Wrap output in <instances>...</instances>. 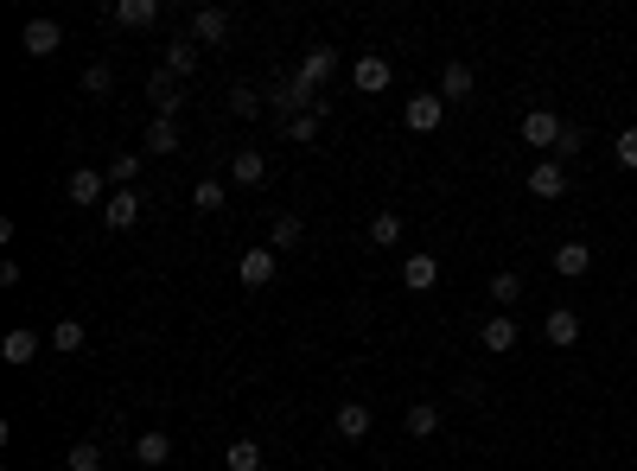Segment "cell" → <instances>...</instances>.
<instances>
[{"instance_id": "1", "label": "cell", "mask_w": 637, "mask_h": 471, "mask_svg": "<svg viewBox=\"0 0 637 471\" xmlns=\"http://www.w3.org/2000/svg\"><path fill=\"white\" fill-rule=\"evenodd\" d=\"M402 121H408L415 134H434L440 121H446V102H440V90H421V96H408V102H402Z\"/></svg>"}, {"instance_id": "2", "label": "cell", "mask_w": 637, "mask_h": 471, "mask_svg": "<svg viewBox=\"0 0 637 471\" xmlns=\"http://www.w3.org/2000/svg\"><path fill=\"white\" fill-rule=\"evenodd\" d=\"M351 83H357L364 96H383V90H389V58H383V51H364V58L351 64Z\"/></svg>"}, {"instance_id": "3", "label": "cell", "mask_w": 637, "mask_h": 471, "mask_svg": "<svg viewBox=\"0 0 637 471\" xmlns=\"http://www.w3.org/2000/svg\"><path fill=\"white\" fill-rule=\"evenodd\" d=\"M561 128H567V121L555 109H529L523 115V141L529 147H561Z\"/></svg>"}, {"instance_id": "4", "label": "cell", "mask_w": 637, "mask_h": 471, "mask_svg": "<svg viewBox=\"0 0 637 471\" xmlns=\"http://www.w3.org/2000/svg\"><path fill=\"white\" fill-rule=\"evenodd\" d=\"M529 191H536V198H548V204H555L561 191H567V166L555 160V153H548V160H536V166H529Z\"/></svg>"}, {"instance_id": "5", "label": "cell", "mask_w": 637, "mask_h": 471, "mask_svg": "<svg viewBox=\"0 0 637 471\" xmlns=\"http://www.w3.org/2000/svg\"><path fill=\"white\" fill-rule=\"evenodd\" d=\"M20 45H26V58H51V51L64 45V26H58V20H26Z\"/></svg>"}, {"instance_id": "6", "label": "cell", "mask_w": 637, "mask_h": 471, "mask_svg": "<svg viewBox=\"0 0 637 471\" xmlns=\"http://www.w3.org/2000/svg\"><path fill=\"white\" fill-rule=\"evenodd\" d=\"M64 191H71V204H102V191H109V172H102V166H77L71 179H64Z\"/></svg>"}, {"instance_id": "7", "label": "cell", "mask_w": 637, "mask_h": 471, "mask_svg": "<svg viewBox=\"0 0 637 471\" xmlns=\"http://www.w3.org/2000/svg\"><path fill=\"white\" fill-rule=\"evenodd\" d=\"M192 39L198 45H223L230 39V7H198L192 13Z\"/></svg>"}, {"instance_id": "8", "label": "cell", "mask_w": 637, "mask_h": 471, "mask_svg": "<svg viewBox=\"0 0 637 471\" xmlns=\"http://www.w3.org/2000/svg\"><path fill=\"white\" fill-rule=\"evenodd\" d=\"M300 83H313V90H319V83H332L338 77V51L332 45H313V51H306V58H300V71H294Z\"/></svg>"}, {"instance_id": "9", "label": "cell", "mask_w": 637, "mask_h": 471, "mask_svg": "<svg viewBox=\"0 0 637 471\" xmlns=\"http://www.w3.org/2000/svg\"><path fill=\"white\" fill-rule=\"evenodd\" d=\"M274 268H281V255L274 249H243V261H236V274H243V287H268Z\"/></svg>"}, {"instance_id": "10", "label": "cell", "mask_w": 637, "mask_h": 471, "mask_svg": "<svg viewBox=\"0 0 637 471\" xmlns=\"http://www.w3.org/2000/svg\"><path fill=\"white\" fill-rule=\"evenodd\" d=\"M109 20H115V26H128V32H147L153 20H160V0H115Z\"/></svg>"}, {"instance_id": "11", "label": "cell", "mask_w": 637, "mask_h": 471, "mask_svg": "<svg viewBox=\"0 0 637 471\" xmlns=\"http://www.w3.org/2000/svg\"><path fill=\"white\" fill-rule=\"evenodd\" d=\"M332 427H338V440H370V427H376V414L364 408V401H344V408L332 414Z\"/></svg>"}, {"instance_id": "12", "label": "cell", "mask_w": 637, "mask_h": 471, "mask_svg": "<svg viewBox=\"0 0 637 471\" xmlns=\"http://www.w3.org/2000/svg\"><path fill=\"white\" fill-rule=\"evenodd\" d=\"M141 191H115L109 204H102V217H109V230H134V223H141Z\"/></svg>"}, {"instance_id": "13", "label": "cell", "mask_w": 637, "mask_h": 471, "mask_svg": "<svg viewBox=\"0 0 637 471\" xmlns=\"http://www.w3.org/2000/svg\"><path fill=\"white\" fill-rule=\"evenodd\" d=\"M478 338H485V351H491V357H510V351H516V319H510V312H491Z\"/></svg>"}, {"instance_id": "14", "label": "cell", "mask_w": 637, "mask_h": 471, "mask_svg": "<svg viewBox=\"0 0 637 471\" xmlns=\"http://www.w3.org/2000/svg\"><path fill=\"white\" fill-rule=\"evenodd\" d=\"M0 357L13 363V370H26L32 357H39V331H26V325H13L7 338H0Z\"/></svg>"}, {"instance_id": "15", "label": "cell", "mask_w": 637, "mask_h": 471, "mask_svg": "<svg viewBox=\"0 0 637 471\" xmlns=\"http://www.w3.org/2000/svg\"><path fill=\"white\" fill-rule=\"evenodd\" d=\"M434 281H440V255H408L402 261V287L408 293H427Z\"/></svg>"}, {"instance_id": "16", "label": "cell", "mask_w": 637, "mask_h": 471, "mask_svg": "<svg viewBox=\"0 0 637 471\" xmlns=\"http://www.w3.org/2000/svg\"><path fill=\"white\" fill-rule=\"evenodd\" d=\"M147 102L172 121V115H179V77H172V71H153V77H147Z\"/></svg>"}, {"instance_id": "17", "label": "cell", "mask_w": 637, "mask_h": 471, "mask_svg": "<svg viewBox=\"0 0 637 471\" xmlns=\"http://www.w3.org/2000/svg\"><path fill=\"white\" fill-rule=\"evenodd\" d=\"M548 344H555V351H567V344H580V319H574V312H567V306H548Z\"/></svg>"}, {"instance_id": "18", "label": "cell", "mask_w": 637, "mask_h": 471, "mask_svg": "<svg viewBox=\"0 0 637 471\" xmlns=\"http://www.w3.org/2000/svg\"><path fill=\"white\" fill-rule=\"evenodd\" d=\"M166 71L172 77H192L198 71V39H192V32H179V39L166 45Z\"/></svg>"}, {"instance_id": "19", "label": "cell", "mask_w": 637, "mask_h": 471, "mask_svg": "<svg viewBox=\"0 0 637 471\" xmlns=\"http://www.w3.org/2000/svg\"><path fill=\"white\" fill-rule=\"evenodd\" d=\"M587 268H593V249H587V242H561V249H555V274H567V281H580Z\"/></svg>"}, {"instance_id": "20", "label": "cell", "mask_w": 637, "mask_h": 471, "mask_svg": "<svg viewBox=\"0 0 637 471\" xmlns=\"http://www.w3.org/2000/svg\"><path fill=\"white\" fill-rule=\"evenodd\" d=\"M472 96V64H446V71H440V102H466Z\"/></svg>"}, {"instance_id": "21", "label": "cell", "mask_w": 637, "mask_h": 471, "mask_svg": "<svg viewBox=\"0 0 637 471\" xmlns=\"http://www.w3.org/2000/svg\"><path fill=\"white\" fill-rule=\"evenodd\" d=\"M134 459H141V465H166V459H172V433H160V427H147L141 440H134Z\"/></svg>"}, {"instance_id": "22", "label": "cell", "mask_w": 637, "mask_h": 471, "mask_svg": "<svg viewBox=\"0 0 637 471\" xmlns=\"http://www.w3.org/2000/svg\"><path fill=\"white\" fill-rule=\"evenodd\" d=\"M402 421H408V433H415V440H434V433H440V401H415Z\"/></svg>"}, {"instance_id": "23", "label": "cell", "mask_w": 637, "mask_h": 471, "mask_svg": "<svg viewBox=\"0 0 637 471\" xmlns=\"http://www.w3.org/2000/svg\"><path fill=\"white\" fill-rule=\"evenodd\" d=\"M223 471H262V446H255V440H230V446H223Z\"/></svg>"}, {"instance_id": "24", "label": "cell", "mask_w": 637, "mask_h": 471, "mask_svg": "<svg viewBox=\"0 0 637 471\" xmlns=\"http://www.w3.org/2000/svg\"><path fill=\"white\" fill-rule=\"evenodd\" d=\"M147 153H179V121H166V115H153V128H147Z\"/></svg>"}, {"instance_id": "25", "label": "cell", "mask_w": 637, "mask_h": 471, "mask_svg": "<svg viewBox=\"0 0 637 471\" xmlns=\"http://www.w3.org/2000/svg\"><path fill=\"white\" fill-rule=\"evenodd\" d=\"M102 172H109V185H115V191H134V179H141V153H115V160L102 166Z\"/></svg>"}, {"instance_id": "26", "label": "cell", "mask_w": 637, "mask_h": 471, "mask_svg": "<svg viewBox=\"0 0 637 471\" xmlns=\"http://www.w3.org/2000/svg\"><path fill=\"white\" fill-rule=\"evenodd\" d=\"M230 179L243 185V191L262 185V179H268V160H262V153H236V160H230Z\"/></svg>"}, {"instance_id": "27", "label": "cell", "mask_w": 637, "mask_h": 471, "mask_svg": "<svg viewBox=\"0 0 637 471\" xmlns=\"http://www.w3.org/2000/svg\"><path fill=\"white\" fill-rule=\"evenodd\" d=\"M516 300H523V274H516V268H497V274H491V306H516Z\"/></svg>"}, {"instance_id": "28", "label": "cell", "mask_w": 637, "mask_h": 471, "mask_svg": "<svg viewBox=\"0 0 637 471\" xmlns=\"http://www.w3.org/2000/svg\"><path fill=\"white\" fill-rule=\"evenodd\" d=\"M370 242H376V249L402 242V211H376V217H370Z\"/></svg>"}, {"instance_id": "29", "label": "cell", "mask_w": 637, "mask_h": 471, "mask_svg": "<svg viewBox=\"0 0 637 471\" xmlns=\"http://www.w3.org/2000/svg\"><path fill=\"white\" fill-rule=\"evenodd\" d=\"M300 236H306V223H300L294 211H281V217H274V242H268V249H274V255H281V249H294V242H300Z\"/></svg>"}, {"instance_id": "30", "label": "cell", "mask_w": 637, "mask_h": 471, "mask_svg": "<svg viewBox=\"0 0 637 471\" xmlns=\"http://www.w3.org/2000/svg\"><path fill=\"white\" fill-rule=\"evenodd\" d=\"M64 465H71V471H102V446L96 440H77L71 452H64Z\"/></svg>"}, {"instance_id": "31", "label": "cell", "mask_w": 637, "mask_h": 471, "mask_svg": "<svg viewBox=\"0 0 637 471\" xmlns=\"http://www.w3.org/2000/svg\"><path fill=\"white\" fill-rule=\"evenodd\" d=\"M192 211H223V179H198L192 185Z\"/></svg>"}, {"instance_id": "32", "label": "cell", "mask_w": 637, "mask_h": 471, "mask_svg": "<svg viewBox=\"0 0 637 471\" xmlns=\"http://www.w3.org/2000/svg\"><path fill=\"white\" fill-rule=\"evenodd\" d=\"M51 351H83V325L58 319V325H51Z\"/></svg>"}, {"instance_id": "33", "label": "cell", "mask_w": 637, "mask_h": 471, "mask_svg": "<svg viewBox=\"0 0 637 471\" xmlns=\"http://www.w3.org/2000/svg\"><path fill=\"white\" fill-rule=\"evenodd\" d=\"M281 134L294 147H306V141H319V115H294V121H281Z\"/></svg>"}, {"instance_id": "34", "label": "cell", "mask_w": 637, "mask_h": 471, "mask_svg": "<svg viewBox=\"0 0 637 471\" xmlns=\"http://www.w3.org/2000/svg\"><path fill=\"white\" fill-rule=\"evenodd\" d=\"M109 90H115V71H109V64L96 58L90 71H83V96H109Z\"/></svg>"}, {"instance_id": "35", "label": "cell", "mask_w": 637, "mask_h": 471, "mask_svg": "<svg viewBox=\"0 0 637 471\" xmlns=\"http://www.w3.org/2000/svg\"><path fill=\"white\" fill-rule=\"evenodd\" d=\"M230 109L243 115V121H255V115H262V96H255L249 83H236V90H230Z\"/></svg>"}, {"instance_id": "36", "label": "cell", "mask_w": 637, "mask_h": 471, "mask_svg": "<svg viewBox=\"0 0 637 471\" xmlns=\"http://www.w3.org/2000/svg\"><path fill=\"white\" fill-rule=\"evenodd\" d=\"M612 160L625 166V172H637V128H625L618 134V147H612Z\"/></svg>"}, {"instance_id": "37", "label": "cell", "mask_w": 637, "mask_h": 471, "mask_svg": "<svg viewBox=\"0 0 637 471\" xmlns=\"http://www.w3.org/2000/svg\"><path fill=\"white\" fill-rule=\"evenodd\" d=\"M580 147H587V134H580V128H561V147H555V160H574Z\"/></svg>"}]
</instances>
